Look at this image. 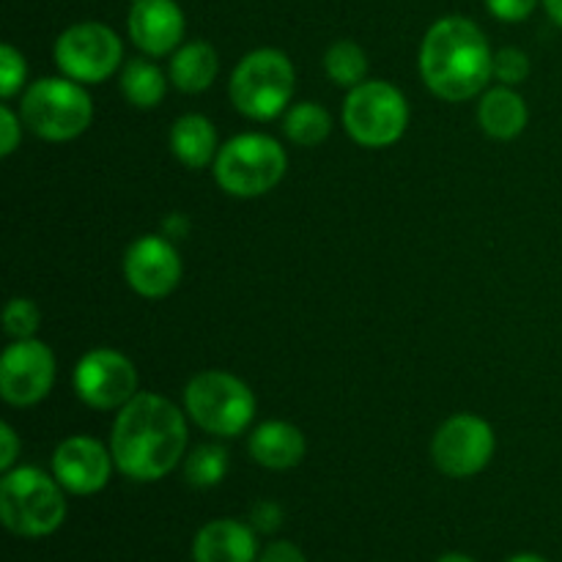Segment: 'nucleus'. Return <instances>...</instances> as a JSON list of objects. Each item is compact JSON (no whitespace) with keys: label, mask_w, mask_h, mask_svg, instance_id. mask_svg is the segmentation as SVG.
I'll use <instances>...</instances> for the list:
<instances>
[{"label":"nucleus","mask_w":562,"mask_h":562,"mask_svg":"<svg viewBox=\"0 0 562 562\" xmlns=\"http://www.w3.org/2000/svg\"><path fill=\"white\" fill-rule=\"evenodd\" d=\"M283 132L294 146L316 148L333 135V115L322 102H296L283 113Z\"/></svg>","instance_id":"obj_22"},{"label":"nucleus","mask_w":562,"mask_h":562,"mask_svg":"<svg viewBox=\"0 0 562 562\" xmlns=\"http://www.w3.org/2000/svg\"><path fill=\"white\" fill-rule=\"evenodd\" d=\"M220 75V55L203 38L184 42L168 64V77L181 93H203L214 86Z\"/></svg>","instance_id":"obj_20"},{"label":"nucleus","mask_w":562,"mask_h":562,"mask_svg":"<svg viewBox=\"0 0 562 562\" xmlns=\"http://www.w3.org/2000/svg\"><path fill=\"white\" fill-rule=\"evenodd\" d=\"M187 412L159 393H137L115 412L110 453L115 470L135 483L168 477L184 461L190 445Z\"/></svg>","instance_id":"obj_1"},{"label":"nucleus","mask_w":562,"mask_h":562,"mask_svg":"<svg viewBox=\"0 0 562 562\" xmlns=\"http://www.w3.org/2000/svg\"><path fill=\"white\" fill-rule=\"evenodd\" d=\"M477 126L494 140H516L530 124L527 99L514 86H494L481 93L477 102Z\"/></svg>","instance_id":"obj_18"},{"label":"nucleus","mask_w":562,"mask_h":562,"mask_svg":"<svg viewBox=\"0 0 562 562\" xmlns=\"http://www.w3.org/2000/svg\"><path fill=\"white\" fill-rule=\"evenodd\" d=\"M38 327H42V311L27 296H11L5 302L3 311V329L11 340L36 338Z\"/></svg>","instance_id":"obj_25"},{"label":"nucleus","mask_w":562,"mask_h":562,"mask_svg":"<svg viewBox=\"0 0 562 562\" xmlns=\"http://www.w3.org/2000/svg\"><path fill=\"white\" fill-rule=\"evenodd\" d=\"M256 393L228 371H201L187 382L184 412L190 423L217 439H234L256 420Z\"/></svg>","instance_id":"obj_6"},{"label":"nucleus","mask_w":562,"mask_h":562,"mask_svg":"<svg viewBox=\"0 0 562 562\" xmlns=\"http://www.w3.org/2000/svg\"><path fill=\"white\" fill-rule=\"evenodd\" d=\"M289 170L283 143L263 132H241L220 146L212 176L220 190L231 198H261L272 192Z\"/></svg>","instance_id":"obj_4"},{"label":"nucleus","mask_w":562,"mask_h":562,"mask_svg":"<svg viewBox=\"0 0 562 562\" xmlns=\"http://www.w3.org/2000/svg\"><path fill=\"white\" fill-rule=\"evenodd\" d=\"M187 231H190V220L184 214H170L162 223V234L168 239H181V236H187Z\"/></svg>","instance_id":"obj_33"},{"label":"nucleus","mask_w":562,"mask_h":562,"mask_svg":"<svg viewBox=\"0 0 562 562\" xmlns=\"http://www.w3.org/2000/svg\"><path fill=\"white\" fill-rule=\"evenodd\" d=\"M541 0H486V9L499 22H525Z\"/></svg>","instance_id":"obj_30"},{"label":"nucleus","mask_w":562,"mask_h":562,"mask_svg":"<svg viewBox=\"0 0 562 562\" xmlns=\"http://www.w3.org/2000/svg\"><path fill=\"white\" fill-rule=\"evenodd\" d=\"M58 362L55 351L38 338L11 340L0 355V395L9 406H36L53 393Z\"/></svg>","instance_id":"obj_12"},{"label":"nucleus","mask_w":562,"mask_h":562,"mask_svg":"<svg viewBox=\"0 0 562 562\" xmlns=\"http://www.w3.org/2000/svg\"><path fill=\"white\" fill-rule=\"evenodd\" d=\"M187 20L176 0H132L126 33L148 58L173 55L184 44Z\"/></svg>","instance_id":"obj_15"},{"label":"nucleus","mask_w":562,"mask_h":562,"mask_svg":"<svg viewBox=\"0 0 562 562\" xmlns=\"http://www.w3.org/2000/svg\"><path fill=\"white\" fill-rule=\"evenodd\" d=\"M494 450H497V434L492 423L472 412L448 417L431 439L434 467L453 481L481 475L492 464Z\"/></svg>","instance_id":"obj_10"},{"label":"nucleus","mask_w":562,"mask_h":562,"mask_svg":"<svg viewBox=\"0 0 562 562\" xmlns=\"http://www.w3.org/2000/svg\"><path fill=\"white\" fill-rule=\"evenodd\" d=\"M296 69L283 49L258 47L234 66L228 97L236 113L250 121H274L289 110L294 97Z\"/></svg>","instance_id":"obj_5"},{"label":"nucleus","mask_w":562,"mask_h":562,"mask_svg":"<svg viewBox=\"0 0 562 562\" xmlns=\"http://www.w3.org/2000/svg\"><path fill=\"white\" fill-rule=\"evenodd\" d=\"M437 562H475L470 558V554H461V552H448V554H442V558H439Z\"/></svg>","instance_id":"obj_36"},{"label":"nucleus","mask_w":562,"mask_h":562,"mask_svg":"<svg viewBox=\"0 0 562 562\" xmlns=\"http://www.w3.org/2000/svg\"><path fill=\"white\" fill-rule=\"evenodd\" d=\"M508 562H549V560L541 558V554H536V552H521V554H514Z\"/></svg>","instance_id":"obj_35"},{"label":"nucleus","mask_w":562,"mask_h":562,"mask_svg":"<svg viewBox=\"0 0 562 562\" xmlns=\"http://www.w3.org/2000/svg\"><path fill=\"white\" fill-rule=\"evenodd\" d=\"M49 467H53L55 481L66 488V494L91 497L108 486L115 461L108 445L99 442L97 437L75 434V437H66L64 442H58Z\"/></svg>","instance_id":"obj_14"},{"label":"nucleus","mask_w":562,"mask_h":562,"mask_svg":"<svg viewBox=\"0 0 562 562\" xmlns=\"http://www.w3.org/2000/svg\"><path fill=\"white\" fill-rule=\"evenodd\" d=\"M258 562H307L302 549L291 541H274L263 549Z\"/></svg>","instance_id":"obj_32"},{"label":"nucleus","mask_w":562,"mask_h":562,"mask_svg":"<svg viewBox=\"0 0 562 562\" xmlns=\"http://www.w3.org/2000/svg\"><path fill=\"white\" fill-rule=\"evenodd\" d=\"M258 538L239 519H214L198 530L192 562H258Z\"/></svg>","instance_id":"obj_16"},{"label":"nucleus","mask_w":562,"mask_h":562,"mask_svg":"<svg viewBox=\"0 0 562 562\" xmlns=\"http://www.w3.org/2000/svg\"><path fill=\"white\" fill-rule=\"evenodd\" d=\"M181 256L165 234H143L126 247L124 280L143 300H165L181 283Z\"/></svg>","instance_id":"obj_13"},{"label":"nucleus","mask_w":562,"mask_h":562,"mask_svg":"<svg viewBox=\"0 0 562 562\" xmlns=\"http://www.w3.org/2000/svg\"><path fill=\"white\" fill-rule=\"evenodd\" d=\"M494 80L499 86H521L530 77V58L519 47H503L494 53Z\"/></svg>","instance_id":"obj_27"},{"label":"nucleus","mask_w":562,"mask_h":562,"mask_svg":"<svg viewBox=\"0 0 562 562\" xmlns=\"http://www.w3.org/2000/svg\"><path fill=\"white\" fill-rule=\"evenodd\" d=\"M71 384H75L77 398L93 412H119L140 393L135 362L124 351L110 349V346L86 351L77 360Z\"/></svg>","instance_id":"obj_11"},{"label":"nucleus","mask_w":562,"mask_h":562,"mask_svg":"<svg viewBox=\"0 0 562 562\" xmlns=\"http://www.w3.org/2000/svg\"><path fill=\"white\" fill-rule=\"evenodd\" d=\"M22 115L9 104H0V157H11L22 143Z\"/></svg>","instance_id":"obj_28"},{"label":"nucleus","mask_w":562,"mask_h":562,"mask_svg":"<svg viewBox=\"0 0 562 562\" xmlns=\"http://www.w3.org/2000/svg\"><path fill=\"white\" fill-rule=\"evenodd\" d=\"M412 110L404 91L387 80H371L346 91L340 121L357 146L390 148L409 130Z\"/></svg>","instance_id":"obj_8"},{"label":"nucleus","mask_w":562,"mask_h":562,"mask_svg":"<svg viewBox=\"0 0 562 562\" xmlns=\"http://www.w3.org/2000/svg\"><path fill=\"white\" fill-rule=\"evenodd\" d=\"M168 82L170 77L148 55L132 58L121 66V93L137 110L159 108L165 102V93H168Z\"/></svg>","instance_id":"obj_21"},{"label":"nucleus","mask_w":562,"mask_h":562,"mask_svg":"<svg viewBox=\"0 0 562 562\" xmlns=\"http://www.w3.org/2000/svg\"><path fill=\"white\" fill-rule=\"evenodd\" d=\"M20 115L27 130L47 143H66L86 135L93 121V99L71 77H42L22 91Z\"/></svg>","instance_id":"obj_7"},{"label":"nucleus","mask_w":562,"mask_h":562,"mask_svg":"<svg viewBox=\"0 0 562 562\" xmlns=\"http://www.w3.org/2000/svg\"><path fill=\"white\" fill-rule=\"evenodd\" d=\"M66 488L38 467H14L0 477V519L20 538H47L66 521Z\"/></svg>","instance_id":"obj_3"},{"label":"nucleus","mask_w":562,"mask_h":562,"mask_svg":"<svg viewBox=\"0 0 562 562\" xmlns=\"http://www.w3.org/2000/svg\"><path fill=\"white\" fill-rule=\"evenodd\" d=\"M324 71H327L335 86L351 91V88L368 80V53L351 38H338L324 53Z\"/></svg>","instance_id":"obj_23"},{"label":"nucleus","mask_w":562,"mask_h":562,"mask_svg":"<svg viewBox=\"0 0 562 562\" xmlns=\"http://www.w3.org/2000/svg\"><path fill=\"white\" fill-rule=\"evenodd\" d=\"M31 86L27 82V60L14 44H3L0 47V97L9 102L16 93H22Z\"/></svg>","instance_id":"obj_26"},{"label":"nucleus","mask_w":562,"mask_h":562,"mask_svg":"<svg viewBox=\"0 0 562 562\" xmlns=\"http://www.w3.org/2000/svg\"><path fill=\"white\" fill-rule=\"evenodd\" d=\"M20 450H22V442L20 437H16L14 426H11V423H0V470L3 472L14 470Z\"/></svg>","instance_id":"obj_31"},{"label":"nucleus","mask_w":562,"mask_h":562,"mask_svg":"<svg viewBox=\"0 0 562 562\" xmlns=\"http://www.w3.org/2000/svg\"><path fill=\"white\" fill-rule=\"evenodd\" d=\"M541 5L547 9L549 20H552L558 27H562V0H541Z\"/></svg>","instance_id":"obj_34"},{"label":"nucleus","mask_w":562,"mask_h":562,"mask_svg":"<svg viewBox=\"0 0 562 562\" xmlns=\"http://www.w3.org/2000/svg\"><path fill=\"white\" fill-rule=\"evenodd\" d=\"M247 453L258 467L272 472L294 470L307 456V439L302 428L289 420H263L247 439Z\"/></svg>","instance_id":"obj_17"},{"label":"nucleus","mask_w":562,"mask_h":562,"mask_svg":"<svg viewBox=\"0 0 562 562\" xmlns=\"http://www.w3.org/2000/svg\"><path fill=\"white\" fill-rule=\"evenodd\" d=\"M170 154L179 159L184 168L203 170L212 168L220 154V137L212 119L203 113H184L170 124L168 135Z\"/></svg>","instance_id":"obj_19"},{"label":"nucleus","mask_w":562,"mask_h":562,"mask_svg":"<svg viewBox=\"0 0 562 562\" xmlns=\"http://www.w3.org/2000/svg\"><path fill=\"white\" fill-rule=\"evenodd\" d=\"M53 58L64 77L82 86H99L124 66V42L104 22H75L55 38Z\"/></svg>","instance_id":"obj_9"},{"label":"nucleus","mask_w":562,"mask_h":562,"mask_svg":"<svg viewBox=\"0 0 562 562\" xmlns=\"http://www.w3.org/2000/svg\"><path fill=\"white\" fill-rule=\"evenodd\" d=\"M494 53L475 20L461 14L442 16L426 31L417 55V69L434 97L467 102L486 91L494 80Z\"/></svg>","instance_id":"obj_2"},{"label":"nucleus","mask_w":562,"mask_h":562,"mask_svg":"<svg viewBox=\"0 0 562 562\" xmlns=\"http://www.w3.org/2000/svg\"><path fill=\"white\" fill-rule=\"evenodd\" d=\"M280 525H283V508L274 499H258L250 508V527L256 532L272 536L280 530Z\"/></svg>","instance_id":"obj_29"},{"label":"nucleus","mask_w":562,"mask_h":562,"mask_svg":"<svg viewBox=\"0 0 562 562\" xmlns=\"http://www.w3.org/2000/svg\"><path fill=\"white\" fill-rule=\"evenodd\" d=\"M228 475V450L223 445L203 442L184 456V481L192 488H214Z\"/></svg>","instance_id":"obj_24"}]
</instances>
